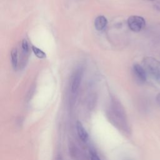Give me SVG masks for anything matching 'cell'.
Listing matches in <instances>:
<instances>
[{
    "instance_id": "obj_2",
    "label": "cell",
    "mask_w": 160,
    "mask_h": 160,
    "mask_svg": "<svg viewBox=\"0 0 160 160\" xmlns=\"http://www.w3.org/2000/svg\"><path fill=\"white\" fill-rule=\"evenodd\" d=\"M128 25L132 31L138 32L145 28L146 21L142 16L132 15L128 19Z\"/></svg>"
},
{
    "instance_id": "obj_5",
    "label": "cell",
    "mask_w": 160,
    "mask_h": 160,
    "mask_svg": "<svg viewBox=\"0 0 160 160\" xmlns=\"http://www.w3.org/2000/svg\"><path fill=\"white\" fill-rule=\"evenodd\" d=\"M108 20L104 16H99L94 20V27L99 31H103L107 26Z\"/></svg>"
},
{
    "instance_id": "obj_6",
    "label": "cell",
    "mask_w": 160,
    "mask_h": 160,
    "mask_svg": "<svg viewBox=\"0 0 160 160\" xmlns=\"http://www.w3.org/2000/svg\"><path fill=\"white\" fill-rule=\"evenodd\" d=\"M76 131L79 138L82 141H86L88 139V134L86 129L84 128L83 125L79 121H78L76 122Z\"/></svg>"
},
{
    "instance_id": "obj_10",
    "label": "cell",
    "mask_w": 160,
    "mask_h": 160,
    "mask_svg": "<svg viewBox=\"0 0 160 160\" xmlns=\"http://www.w3.org/2000/svg\"><path fill=\"white\" fill-rule=\"evenodd\" d=\"M90 158H91V160H101V159L99 158L97 154L93 151H91Z\"/></svg>"
},
{
    "instance_id": "obj_8",
    "label": "cell",
    "mask_w": 160,
    "mask_h": 160,
    "mask_svg": "<svg viewBox=\"0 0 160 160\" xmlns=\"http://www.w3.org/2000/svg\"><path fill=\"white\" fill-rule=\"evenodd\" d=\"M32 50L34 52V54L40 59H44L46 57V55L44 51H42L41 49L35 47V46H32Z\"/></svg>"
},
{
    "instance_id": "obj_9",
    "label": "cell",
    "mask_w": 160,
    "mask_h": 160,
    "mask_svg": "<svg viewBox=\"0 0 160 160\" xmlns=\"http://www.w3.org/2000/svg\"><path fill=\"white\" fill-rule=\"evenodd\" d=\"M21 48H22V52L24 54H27L29 51V46L28 44V42L26 39H23L21 43Z\"/></svg>"
},
{
    "instance_id": "obj_11",
    "label": "cell",
    "mask_w": 160,
    "mask_h": 160,
    "mask_svg": "<svg viewBox=\"0 0 160 160\" xmlns=\"http://www.w3.org/2000/svg\"><path fill=\"white\" fill-rule=\"evenodd\" d=\"M156 100L157 104L159 105V106H160V92L156 95Z\"/></svg>"
},
{
    "instance_id": "obj_1",
    "label": "cell",
    "mask_w": 160,
    "mask_h": 160,
    "mask_svg": "<svg viewBox=\"0 0 160 160\" xmlns=\"http://www.w3.org/2000/svg\"><path fill=\"white\" fill-rule=\"evenodd\" d=\"M142 64L146 72L160 83V62L153 57L148 56L143 59Z\"/></svg>"
},
{
    "instance_id": "obj_12",
    "label": "cell",
    "mask_w": 160,
    "mask_h": 160,
    "mask_svg": "<svg viewBox=\"0 0 160 160\" xmlns=\"http://www.w3.org/2000/svg\"><path fill=\"white\" fill-rule=\"evenodd\" d=\"M146 1H154V0H146Z\"/></svg>"
},
{
    "instance_id": "obj_4",
    "label": "cell",
    "mask_w": 160,
    "mask_h": 160,
    "mask_svg": "<svg viewBox=\"0 0 160 160\" xmlns=\"http://www.w3.org/2000/svg\"><path fill=\"white\" fill-rule=\"evenodd\" d=\"M132 70L133 73L138 81L142 83L146 82L147 76L146 71L144 69V67H142L139 64H134L132 67Z\"/></svg>"
},
{
    "instance_id": "obj_7",
    "label": "cell",
    "mask_w": 160,
    "mask_h": 160,
    "mask_svg": "<svg viewBox=\"0 0 160 160\" xmlns=\"http://www.w3.org/2000/svg\"><path fill=\"white\" fill-rule=\"evenodd\" d=\"M11 59L12 66L14 69L18 67V51L17 49L13 48L11 52Z\"/></svg>"
},
{
    "instance_id": "obj_3",
    "label": "cell",
    "mask_w": 160,
    "mask_h": 160,
    "mask_svg": "<svg viewBox=\"0 0 160 160\" xmlns=\"http://www.w3.org/2000/svg\"><path fill=\"white\" fill-rule=\"evenodd\" d=\"M83 75V69L81 67L77 68L73 72L71 81V91L72 93L77 92Z\"/></svg>"
}]
</instances>
